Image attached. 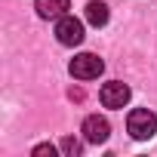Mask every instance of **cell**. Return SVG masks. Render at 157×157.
Wrapping results in <instances>:
<instances>
[{"label":"cell","mask_w":157,"mask_h":157,"mask_svg":"<svg viewBox=\"0 0 157 157\" xmlns=\"http://www.w3.org/2000/svg\"><path fill=\"white\" fill-rule=\"evenodd\" d=\"M59 151H62L65 157H77V154H80V151H83V145H80V142H77L74 136H65V139H62V145H59Z\"/></svg>","instance_id":"cell-8"},{"label":"cell","mask_w":157,"mask_h":157,"mask_svg":"<svg viewBox=\"0 0 157 157\" xmlns=\"http://www.w3.org/2000/svg\"><path fill=\"white\" fill-rule=\"evenodd\" d=\"M37 16L40 19H62L71 10V0H37Z\"/></svg>","instance_id":"cell-6"},{"label":"cell","mask_w":157,"mask_h":157,"mask_svg":"<svg viewBox=\"0 0 157 157\" xmlns=\"http://www.w3.org/2000/svg\"><path fill=\"white\" fill-rule=\"evenodd\" d=\"M31 154L34 157H56V145H37Z\"/></svg>","instance_id":"cell-9"},{"label":"cell","mask_w":157,"mask_h":157,"mask_svg":"<svg viewBox=\"0 0 157 157\" xmlns=\"http://www.w3.org/2000/svg\"><path fill=\"white\" fill-rule=\"evenodd\" d=\"M86 22L96 25V28H102L108 22V6L102 3V0H90V3H86Z\"/></svg>","instance_id":"cell-7"},{"label":"cell","mask_w":157,"mask_h":157,"mask_svg":"<svg viewBox=\"0 0 157 157\" xmlns=\"http://www.w3.org/2000/svg\"><path fill=\"white\" fill-rule=\"evenodd\" d=\"M71 77H77V80H96V77L105 71V62L93 52H80V56H74L71 65H68Z\"/></svg>","instance_id":"cell-2"},{"label":"cell","mask_w":157,"mask_h":157,"mask_svg":"<svg viewBox=\"0 0 157 157\" xmlns=\"http://www.w3.org/2000/svg\"><path fill=\"white\" fill-rule=\"evenodd\" d=\"M108 136H111V126H108V120H105V117L90 114V117L83 120V139H86V142L102 145V142H108Z\"/></svg>","instance_id":"cell-5"},{"label":"cell","mask_w":157,"mask_h":157,"mask_svg":"<svg viewBox=\"0 0 157 157\" xmlns=\"http://www.w3.org/2000/svg\"><path fill=\"white\" fill-rule=\"evenodd\" d=\"M56 37H59V43H65V46L83 43V22L74 19V16H62V19L56 22Z\"/></svg>","instance_id":"cell-3"},{"label":"cell","mask_w":157,"mask_h":157,"mask_svg":"<svg viewBox=\"0 0 157 157\" xmlns=\"http://www.w3.org/2000/svg\"><path fill=\"white\" fill-rule=\"evenodd\" d=\"M126 129H129L132 139L145 142V139H151V136L157 132V114L148 111V108H136V111H129V117H126Z\"/></svg>","instance_id":"cell-1"},{"label":"cell","mask_w":157,"mask_h":157,"mask_svg":"<svg viewBox=\"0 0 157 157\" xmlns=\"http://www.w3.org/2000/svg\"><path fill=\"white\" fill-rule=\"evenodd\" d=\"M99 99H102V105H105V108H123V105L129 102V86H126V83H120V80H111V83H105V86H102Z\"/></svg>","instance_id":"cell-4"}]
</instances>
